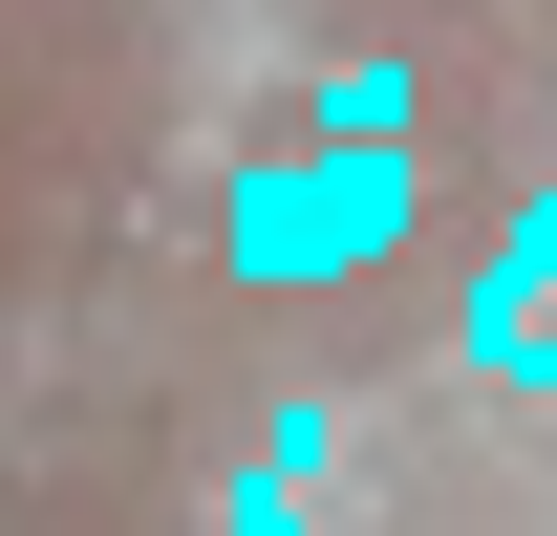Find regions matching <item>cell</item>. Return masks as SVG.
Wrapping results in <instances>:
<instances>
[{
    "label": "cell",
    "instance_id": "obj_1",
    "mask_svg": "<svg viewBox=\"0 0 557 536\" xmlns=\"http://www.w3.org/2000/svg\"><path fill=\"white\" fill-rule=\"evenodd\" d=\"M214 236H236V279H364L386 236H408V150H364V130H322V150H258Z\"/></svg>",
    "mask_w": 557,
    "mask_h": 536
},
{
    "label": "cell",
    "instance_id": "obj_2",
    "mask_svg": "<svg viewBox=\"0 0 557 536\" xmlns=\"http://www.w3.org/2000/svg\"><path fill=\"white\" fill-rule=\"evenodd\" d=\"M472 387H557V172L515 194V236L472 258Z\"/></svg>",
    "mask_w": 557,
    "mask_h": 536
}]
</instances>
